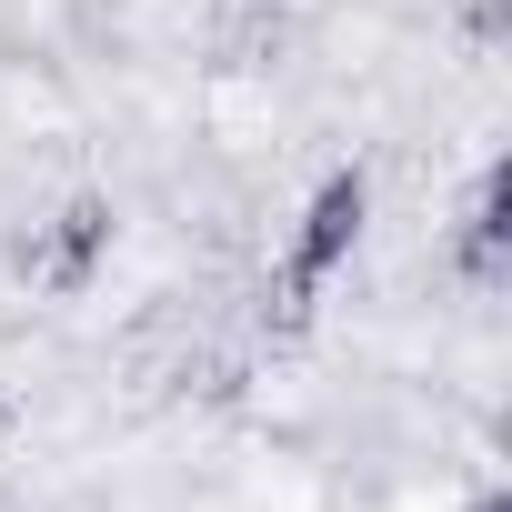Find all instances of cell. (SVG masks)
Returning a JSON list of instances; mask_svg holds the SVG:
<instances>
[{
    "mask_svg": "<svg viewBox=\"0 0 512 512\" xmlns=\"http://www.w3.org/2000/svg\"><path fill=\"white\" fill-rule=\"evenodd\" d=\"M111 251H121V201L71 181L61 201H41V211H21L0 231V272H11L31 302H91L101 272H111Z\"/></svg>",
    "mask_w": 512,
    "mask_h": 512,
    "instance_id": "6da1fadb",
    "label": "cell"
},
{
    "mask_svg": "<svg viewBox=\"0 0 512 512\" xmlns=\"http://www.w3.org/2000/svg\"><path fill=\"white\" fill-rule=\"evenodd\" d=\"M462 512H512V492H502V472H482V482H462Z\"/></svg>",
    "mask_w": 512,
    "mask_h": 512,
    "instance_id": "7a4b0ae2",
    "label": "cell"
},
{
    "mask_svg": "<svg viewBox=\"0 0 512 512\" xmlns=\"http://www.w3.org/2000/svg\"><path fill=\"white\" fill-rule=\"evenodd\" d=\"M11 442H21V392L0 382V452H11Z\"/></svg>",
    "mask_w": 512,
    "mask_h": 512,
    "instance_id": "3957f363",
    "label": "cell"
}]
</instances>
